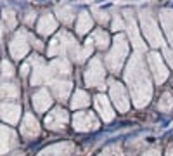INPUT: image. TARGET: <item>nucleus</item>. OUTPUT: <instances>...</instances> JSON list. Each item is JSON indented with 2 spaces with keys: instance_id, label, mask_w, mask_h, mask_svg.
<instances>
[{
  "instance_id": "f257e3e1",
  "label": "nucleus",
  "mask_w": 173,
  "mask_h": 156,
  "mask_svg": "<svg viewBox=\"0 0 173 156\" xmlns=\"http://www.w3.org/2000/svg\"><path fill=\"white\" fill-rule=\"evenodd\" d=\"M126 80H128L130 87L133 89L135 95V104L137 106H144L149 102L151 97V87H149V80H147L146 73H144L142 66L137 59H133L128 64V71H126Z\"/></svg>"
},
{
  "instance_id": "f03ea898",
  "label": "nucleus",
  "mask_w": 173,
  "mask_h": 156,
  "mask_svg": "<svg viewBox=\"0 0 173 156\" xmlns=\"http://www.w3.org/2000/svg\"><path fill=\"white\" fill-rule=\"evenodd\" d=\"M126 52H128V43H126V40H125L123 35H118L116 40H114V49L111 50V54H109L108 59H106L109 69L118 71V69L121 68V63H123V59H125Z\"/></svg>"
},
{
  "instance_id": "7ed1b4c3",
  "label": "nucleus",
  "mask_w": 173,
  "mask_h": 156,
  "mask_svg": "<svg viewBox=\"0 0 173 156\" xmlns=\"http://www.w3.org/2000/svg\"><path fill=\"white\" fill-rule=\"evenodd\" d=\"M142 28H144V35H146L147 40L151 42V45H154V47H158V45L161 47V45H163V40H161L158 24H156L154 19L146 12L142 14Z\"/></svg>"
},
{
  "instance_id": "20e7f679",
  "label": "nucleus",
  "mask_w": 173,
  "mask_h": 156,
  "mask_svg": "<svg viewBox=\"0 0 173 156\" xmlns=\"http://www.w3.org/2000/svg\"><path fill=\"white\" fill-rule=\"evenodd\" d=\"M85 82L88 83L90 87H104V68L100 64V61L95 57L92 59V63L88 64L86 68V73H85Z\"/></svg>"
},
{
  "instance_id": "39448f33",
  "label": "nucleus",
  "mask_w": 173,
  "mask_h": 156,
  "mask_svg": "<svg viewBox=\"0 0 173 156\" xmlns=\"http://www.w3.org/2000/svg\"><path fill=\"white\" fill-rule=\"evenodd\" d=\"M73 125L76 130H80V132H88V130H95L97 127H99V123H97V120H95V116L92 115V113H76L73 118Z\"/></svg>"
},
{
  "instance_id": "423d86ee",
  "label": "nucleus",
  "mask_w": 173,
  "mask_h": 156,
  "mask_svg": "<svg viewBox=\"0 0 173 156\" xmlns=\"http://www.w3.org/2000/svg\"><path fill=\"white\" fill-rule=\"evenodd\" d=\"M66 123H68V113L62 108H56L52 113H49V116H45V125L50 130L64 128Z\"/></svg>"
},
{
  "instance_id": "0eeeda50",
  "label": "nucleus",
  "mask_w": 173,
  "mask_h": 156,
  "mask_svg": "<svg viewBox=\"0 0 173 156\" xmlns=\"http://www.w3.org/2000/svg\"><path fill=\"white\" fill-rule=\"evenodd\" d=\"M109 85H111L112 102L116 104V108L120 109V111L125 113L126 109H128V97H126V94H125V89H123V87H121V83H118L116 80H112Z\"/></svg>"
},
{
  "instance_id": "6e6552de",
  "label": "nucleus",
  "mask_w": 173,
  "mask_h": 156,
  "mask_svg": "<svg viewBox=\"0 0 173 156\" xmlns=\"http://www.w3.org/2000/svg\"><path fill=\"white\" fill-rule=\"evenodd\" d=\"M9 50H11V56H12L14 59H21L26 54V50H28V40H26L24 31L16 33V37L12 38V42L9 45Z\"/></svg>"
},
{
  "instance_id": "1a4fd4ad",
  "label": "nucleus",
  "mask_w": 173,
  "mask_h": 156,
  "mask_svg": "<svg viewBox=\"0 0 173 156\" xmlns=\"http://www.w3.org/2000/svg\"><path fill=\"white\" fill-rule=\"evenodd\" d=\"M149 64H151L152 71H154L156 82H158V83H163L164 80H166V76H168V69H166V66L163 64V61H161L159 54H156V52L149 54Z\"/></svg>"
},
{
  "instance_id": "9d476101",
  "label": "nucleus",
  "mask_w": 173,
  "mask_h": 156,
  "mask_svg": "<svg viewBox=\"0 0 173 156\" xmlns=\"http://www.w3.org/2000/svg\"><path fill=\"white\" fill-rule=\"evenodd\" d=\"M31 63L35 64L31 83H33V85H42V83H45V82H47V78H49V75H50V71H47V68L43 66L42 59H40L38 56H33Z\"/></svg>"
},
{
  "instance_id": "9b49d317",
  "label": "nucleus",
  "mask_w": 173,
  "mask_h": 156,
  "mask_svg": "<svg viewBox=\"0 0 173 156\" xmlns=\"http://www.w3.org/2000/svg\"><path fill=\"white\" fill-rule=\"evenodd\" d=\"M95 108H97V111L100 113V116H102L104 121H111L112 118H114V113H112L108 99H106L102 94H99L97 97H95Z\"/></svg>"
},
{
  "instance_id": "f8f14e48",
  "label": "nucleus",
  "mask_w": 173,
  "mask_h": 156,
  "mask_svg": "<svg viewBox=\"0 0 173 156\" xmlns=\"http://www.w3.org/2000/svg\"><path fill=\"white\" fill-rule=\"evenodd\" d=\"M38 132H40V128H38L36 120H35L31 115H26L24 121H23V127H21V134L24 135L26 139H31V137H36Z\"/></svg>"
},
{
  "instance_id": "ddd939ff",
  "label": "nucleus",
  "mask_w": 173,
  "mask_h": 156,
  "mask_svg": "<svg viewBox=\"0 0 173 156\" xmlns=\"http://www.w3.org/2000/svg\"><path fill=\"white\" fill-rule=\"evenodd\" d=\"M52 104V99H50V95H49V92L47 90H38L36 94H35V97H33V106H35V109L36 111H45V109L49 108Z\"/></svg>"
},
{
  "instance_id": "4468645a",
  "label": "nucleus",
  "mask_w": 173,
  "mask_h": 156,
  "mask_svg": "<svg viewBox=\"0 0 173 156\" xmlns=\"http://www.w3.org/2000/svg\"><path fill=\"white\" fill-rule=\"evenodd\" d=\"M21 115V108L17 104H4L2 106V118L9 123H16Z\"/></svg>"
},
{
  "instance_id": "2eb2a0df",
  "label": "nucleus",
  "mask_w": 173,
  "mask_h": 156,
  "mask_svg": "<svg viewBox=\"0 0 173 156\" xmlns=\"http://www.w3.org/2000/svg\"><path fill=\"white\" fill-rule=\"evenodd\" d=\"M54 30H56V21H54V17H52L50 14L42 16V19H40V23H38V33L40 35H49Z\"/></svg>"
},
{
  "instance_id": "dca6fc26",
  "label": "nucleus",
  "mask_w": 173,
  "mask_h": 156,
  "mask_svg": "<svg viewBox=\"0 0 173 156\" xmlns=\"http://www.w3.org/2000/svg\"><path fill=\"white\" fill-rule=\"evenodd\" d=\"M69 90H71V83L69 82H54L52 83V92H54V95H56L57 99L64 101L69 95Z\"/></svg>"
},
{
  "instance_id": "f3484780",
  "label": "nucleus",
  "mask_w": 173,
  "mask_h": 156,
  "mask_svg": "<svg viewBox=\"0 0 173 156\" xmlns=\"http://www.w3.org/2000/svg\"><path fill=\"white\" fill-rule=\"evenodd\" d=\"M50 75H57V76H66L69 75V64L64 59H56L50 64Z\"/></svg>"
},
{
  "instance_id": "a211bd4d",
  "label": "nucleus",
  "mask_w": 173,
  "mask_h": 156,
  "mask_svg": "<svg viewBox=\"0 0 173 156\" xmlns=\"http://www.w3.org/2000/svg\"><path fill=\"white\" fill-rule=\"evenodd\" d=\"M126 26H128V33L132 37V42H133L135 49L137 50H142L144 45H142V40L138 38V33H137V28H135V23L132 19V16H126Z\"/></svg>"
},
{
  "instance_id": "6ab92c4d",
  "label": "nucleus",
  "mask_w": 173,
  "mask_h": 156,
  "mask_svg": "<svg viewBox=\"0 0 173 156\" xmlns=\"http://www.w3.org/2000/svg\"><path fill=\"white\" fill-rule=\"evenodd\" d=\"M14 144H16V137H14L12 130L7 128V127H4V128H2V153L5 154Z\"/></svg>"
},
{
  "instance_id": "aec40b11",
  "label": "nucleus",
  "mask_w": 173,
  "mask_h": 156,
  "mask_svg": "<svg viewBox=\"0 0 173 156\" xmlns=\"http://www.w3.org/2000/svg\"><path fill=\"white\" fill-rule=\"evenodd\" d=\"M71 151V146L69 144H62V146H52L49 149L40 153V156H68Z\"/></svg>"
},
{
  "instance_id": "412c9836",
  "label": "nucleus",
  "mask_w": 173,
  "mask_h": 156,
  "mask_svg": "<svg viewBox=\"0 0 173 156\" xmlns=\"http://www.w3.org/2000/svg\"><path fill=\"white\" fill-rule=\"evenodd\" d=\"M90 28H92V17L88 16V12H82L78 16V21H76V31L80 35H83Z\"/></svg>"
},
{
  "instance_id": "4be33fe9",
  "label": "nucleus",
  "mask_w": 173,
  "mask_h": 156,
  "mask_svg": "<svg viewBox=\"0 0 173 156\" xmlns=\"http://www.w3.org/2000/svg\"><path fill=\"white\" fill-rule=\"evenodd\" d=\"M90 104V97L85 94L83 90H76L73 95V101H71V106H73V109H78V108H85V106H88Z\"/></svg>"
},
{
  "instance_id": "5701e85b",
  "label": "nucleus",
  "mask_w": 173,
  "mask_h": 156,
  "mask_svg": "<svg viewBox=\"0 0 173 156\" xmlns=\"http://www.w3.org/2000/svg\"><path fill=\"white\" fill-rule=\"evenodd\" d=\"M161 21H163V26L166 28V33H168V37H170V40H171V43H173V12L171 11H163L161 12Z\"/></svg>"
},
{
  "instance_id": "b1692460",
  "label": "nucleus",
  "mask_w": 173,
  "mask_h": 156,
  "mask_svg": "<svg viewBox=\"0 0 173 156\" xmlns=\"http://www.w3.org/2000/svg\"><path fill=\"white\" fill-rule=\"evenodd\" d=\"M92 40H94V43H97V47H100V49H106L109 43V37H108V33H104V30H95L94 35H92Z\"/></svg>"
},
{
  "instance_id": "393cba45",
  "label": "nucleus",
  "mask_w": 173,
  "mask_h": 156,
  "mask_svg": "<svg viewBox=\"0 0 173 156\" xmlns=\"http://www.w3.org/2000/svg\"><path fill=\"white\" fill-rule=\"evenodd\" d=\"M57 14L62 19V23H71L73 21V7L71 5H59L57 7Z\"/></svg>"
},
{
  "instance_id": "a878e982",
  "label": "nucleus",
  "mask_w": 173,
  "mask_h": 156,
  "mask_svg": "<svg viewBox=\"0 0 173 156\" xmlns=\"http://www.w3.org/2000/svg\"><path fill=\"white\" fill-rule=\"evenodd\" d=\"M173 108V97H171V94H163V97H161V101H159V109L161 111H170V109Z\"/></svg>"
},
{
  "instance_id": "bb28decb",
  "label": "nucleus",
  "mask_w": 173,
  "mask_h": 156,
  "mask_svg": "<svg viewBox=\"0 0 173 156\" xmlns=\"http://www.w3.org/2000/svg\"><path fill=\"white\" fill-rule=\"evenodd\" d=\"M2 95H4V97H7V99H11V97H17V95H19V90H17L16 85L5 83V85L2 87Z\"/></svg>"
},
{
  "instance_id": "cd10ccee",
  "label": "nucleus",
  "mask_w": 173,
  "mask_h": 156,
  "mask_svg": "<svg viewBox=\"0 0 173 156\" xmlns=\"http://www.w3.org/2000/svg\"><path fill=\"white\" fill-rule=\"evenodd\" d=\"M2 69H4V76H12V66L9 64L7 61H4V63H2Z\"/></svg>"
},
{
  "instance_id": "c85d7f7f",
  "label": "nucleus",
  "mask_w": 173,
  "mask_h": 156,
  "mask_svg": "<svg viewBox=\"0 0 173 156\" xmlns=\"http://www.w3.org/2000/svg\"><path fill=\"white\" fill-rule=\"evenodd\" d=\"M120 149L118 147H109V149H106V151L102 153V156H120Z\"/></svg>"
},
{
  "instance_id": "c756f323",
  "label": "nucleus",
  "mask_w": 173,
  "mask_h": 156,
  "mask_svg": "<svg viewBox=\"0 0 173 156\" xmlns=\"http://www.w3.org/2000/svg\"><path fill=\"white\" fill-rule=\"evenodd\" d=\"M123 28V24H121V21H120V17H114V23H112V30L114 31H118V30H121Z\"/></svg>"
},
{
  "instance_id": "7c9ffc66",
  "label": "nucleus",
  "mask_w": 173,
  "mask_h": 156,
  "mask_svg": "<svg viewBox=\"0 0 173 156\" xmlns=\"http://www.w3.org/2000/svg\"><path fill=\"white\" fill-rule=\"evenodd\" d=\"M144 156H159V153H158V151H149V153H146Z\"/></svg>"
},
{
  "instance_id": "2f4dec72",
  "label": "nucleus",
  "mask_w": 173,
  "mask_h": 156,
  "mask_svg": "<svg viewBox=\"0 0 173 156\" xmlns=\"http://www.w3.org/2000/svg\"><path fill=\"white\" fill-rule=\"evenodd\" d=\"M168 156H173V151H171V149H170V151H168Z\"/></svg>"
}]
</instances>
